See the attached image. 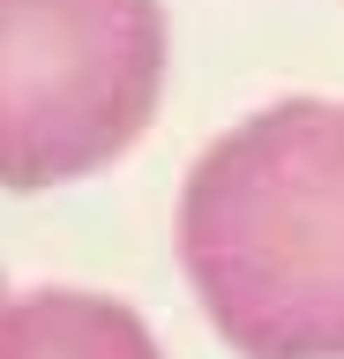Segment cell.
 I'll return each instance as SVG.
<instances>
[{
  "instance_id": "obj_1",
  "label": "cell",
  "mask_w": 344,
  "mask_h": 359,
  "mask_svg": "<svg viewBox=\"0 0 344 359\" xmlns=\"http://www.w3.org/2000/svg\"><path fill=\"white\" fill-rule=\"evenodd\" d=\"M180 262L240 359H344V105L292 97L217 135L180 195Z\"/></svg>"
},
{
  "instance_id": "obj_2",
  "label": "cell",
  "mask_w": 344,
  "mask_h": 359,
  "mask_svg": "<svg viewBox=\"0 0 344 359\" xmlns=\"http://www.w3.org/2000/svg\"><path fill=\"white\" fill-rule=\"evenodd\" d=\"M158 0H0V187L113 165L158 112Z\"/></svg>"
},
{
  "instance_id": "obj_3",
  "label": "cell",
  "mask_w": 344,
  "mask_h": 359,
  "mask_svg": "<svg viewBox=\"0 0 344 359\" xmlns=\"http://www.w3.org/2000/svg\"><path fill=\"white\" fill-rule=\"evenodd\" d=\"M0 359H165L142 314L97 292H30L0 299Z\"/></svg>"
}]
</instances>
